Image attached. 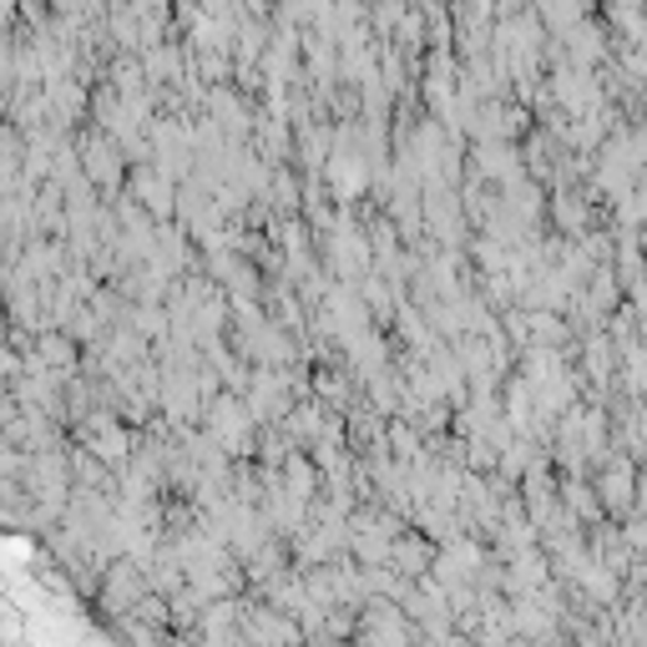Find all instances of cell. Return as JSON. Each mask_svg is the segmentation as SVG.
I'll return each mask as SVG.
<instances>
[{
	"label": "cell",
	"instance_id": "6da1fadb",
	"mask_svg": "<svg viewBox=\"0 0 647 647\" xmlns=\"http://www.w3.org/2000/svg\"><path fill=\"white\" fill-rule=\"evenodd\" d=\"M435 556H441V541H431L425 531H400L390 562H395L405 576H425L435 566Z\"/></svg>",
	"mask_w": 647,
	"mask_h": 647
},
{
	"label": "cell",
	"instance_id": "7a4b0ae2",
	"mask_svg": "<svg viewBox=\"0 0 647 647\" xmlns=\"http://www.w3.org/2000/svg\"><path fill=\"white\" fill-rule=\"evenodd\" d=\"M562 501H566V511H576L587 527L607 521V506H602V496H597V480H587V476H562Z\"/></svg>",
	"mask_w": 647,
	"mask_h": 647
},
{
	"label": "cell",
	"instance_id": "3957f363",
	"mask_svg": "<svg viewBox=\"0 0 647 647\" xmlns=\"http://www.w3.org/2000/svg\"><path fill=\"white\" fill-rule=\"evenodd\" d=\"M627 304H633V309H637V314H643V319H647V268H643V274L633 278V284H627Z\"/></svg>",
	"mask_w": 647,
	"mask_h": 647
},
{
	"label": "cell",
	"instance_id": "277c9868",
	"mask_svg": "<svg viewBox=\"0 0 647 647\" xmlns=\"http://www.w3.org/2000/svg\"><path fill=\"white\" fill-rule=\"evenodd\" d=\"M637 511H647V470L637 476Z\"/></svg>",
	"mask_w": 647,
	"mask_h": 647
}]
</instances>
